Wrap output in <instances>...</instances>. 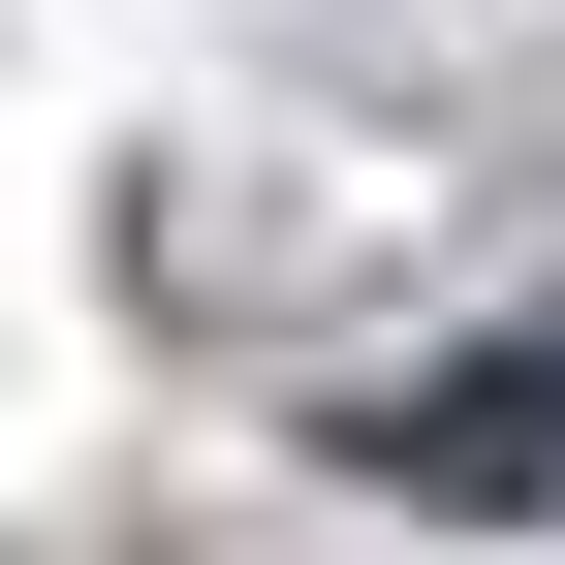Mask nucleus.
Wrapping results in <instances>:
<instances>
[{"label": "nucleus", "mask_w": 565, "mask_h": 565, "mask_svg": "<svg viewBox=\"0 0 565 565\" xmlns=\"http://www.w3.org/2000/svg\"><path fill=\"white\" fill-rule=\"evenodd\" d=\"M408 471H565V377H440V408H377Z\"/></svg>", "instance_id": "f257e3e1"}]
</instances>
